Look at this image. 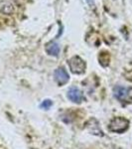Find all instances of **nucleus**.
<instances>
[{
	"label": "nucleus",
	"instance_id": "obj_1",
	"mask_svg": "<svg viewBox=\"0 0 132 149\" xmlns=\"http://www.w3.org/2000/svg\"><path fill=\"white\" fill-rule=\"evenodd\" d=\"M129 126V121L123 117H115L109 123V129L112 132L116 133H123L127 130Z\"/></svg>",
	"mask_w": 132,
	"mask_h": 149
},
{
	"label": "nucleus",
	"instance_id": "obj_2",
	"mask_svg": "<svg viewBox=\"0 0 132 149\" xmlns=\"http://www.w3.org/2000/svg\"><path fill=\"white\" fill-rule=\"evenodd\" d=\"M69 69H71L72 73L76 74H81L85 73V61L79 56H75L72 58L69 61Z\"/></svg>",
	"mask_w": 132,
	"mask_h": 149
},
{
	"label": "nucleus",
	"instance_id": "obj_3",
	"mask_svg": "<svg viewBox=\"0 0 132 149\" xmlns=\"http://www.w3.org/2000/svg\"><path fill=\"white\" fill-rule=\"evenodd\" d=\"M131 91H132L131 88H127V86H116L113 88V93H114V97L117 100H120V102H124V100H128Z\"/></svg>",
	"mask_w": 132,
	"mask_h": 149
},
{
	"label": "nucleus",
	"instance_id": "obj_4",
	"mask_svg": "<svg viewBox=\"0 0 132 149\" xmlns=\"http://www.w3.org/2000/svg\"><path fill=\"white\" fill-rule=\"evenodd\" d=\"M68 98L75 103H81L83 100H85L83 93H81L80 88H76V86H71V88H69Z\"/></svg>",
	"mask_w": 132,
	"mask_h": 149
},
{
	"label": "nucleus",
	"instance_id": "obj_5",
	"mask_svg": "<svg viewBox=\"0 0 132 149\" xmlns=\"http://www.w3.org/2000/svg\"><path fill=\"white\" fill-rule=\"evenodd\" d=\"M54 76H55V80H56V81L60 86L66 85L69 80V76L68 72H67L63 67L58 68L56 71L54 72Z\"/></svg>",
	"mask_w": 132,
	"mask_h": 149
},
{
	"label": "nucleus",
	"instance_id": "obj_6",
	"mask_svg": "<svg viewBox=\"0 0 132 149\" xmlns=\"http://www.w3.org/2000/svg\"><path fill=\"white\" fill-rule=\"evenodd\" d=\"M14 12V4L11 0H0V13L10 15Z\"/></svg>",
	"mask_w": 132,
	"mask_h": 149
},
{
	"label": "nucleus",
	"instance_id": "obj_7",
	"mask_svg": "<svg viewBox=\"0 0 132 149\" xmlns=\"http://www.w3.org/2000/svg\"><path fill=\"white\" fill-rule=\"evenodd\" d=\"M45 49H46V52L50 55V56L58 57L60 54V46L57 42H55V41H52V42L48 43L46 45V47H45Z\"/></svg>",
	"mask_w": 132,
	"mask_h": 149
},
{
	"label": "nucleus",
	"instance_id": "obj_8",
	"mask_svg": "<svg viewBox=\"0 0 132 149\" xmlns=\"http://www.w3.org/2000/svg\"><path fill=\"white\" fill-rule=\"evenodd\" d=\"M52 105H53V102L51 100H43V102H42V103L40 104V107H42V109H49Z\"/></svg>",
	"mask_w": 132,
	"mask_h": 149
},
{
	"label": "nucleus",
	"instance_id": "obj_9",
	"mask_svg": "<svg viewBox=\"0 0 132 149\" xmlns=\"http://www.w3.org/2000/svg\"><path fill=\"white\" fill-rule=\"evenodd\" d=\"M86 2H88L90 5H92V6H93V4H94V2H93V0H85Z\"/></svg>",
	"mask_w": 132,
	"mask_h": 149
}]
</instances>
